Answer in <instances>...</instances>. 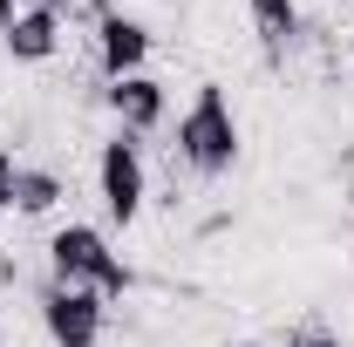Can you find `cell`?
<instances>
[{
  "mask_svg": "<svg viewBox=\"0 0 354 347\" xmlns=\"http://www.w3.org/2000/svg\"><path fill=\"white\" fill-rule=\"evenodd\" d=\"M48 272H55V286H88V293H102V300H123L136 286V272L109 252V238H102L95 225H62V232L48 238Z\"/></svg>",
  "mask_w": 354,
  "mask_h": 347,
  "instance_id": "obj_1",
  "label": "cell"
},
{
  "mask_svg": "<svg viewBox=\"0 0 354 347\" xmlns=\"http://www.w3.org/2000/svg\"><path fill=\"white\" fill-rule=\"evenodd\" d=\"M177 157L198 177H225L239 164V116H232V102H225L218 82H205L191 95V109L177 116Z\"/></svg>",
  "mask_w": 354,
  "mask_h": 347,
  "instance_id": "obj_2",
  "label": "cell"
},
{
  "mask_svg": "<svg viewBox=\"0 0 354 347\" xmlns=\"http://www.w3.org/2000/svg\"><path fill=\"white\" fill-rule=\"evenodd\" d=\"M95 191H102V212L109 225H136L143 198H150V177H143V143L130 130H116L95 157Z\"/></svg>",
  "mask_w": 354,
  "mask_h": 347,
  "instance_id": "obj_3",
  "label": "cell"
},
{
  "mask_svg": "<svg viewBox=\"0 0 354 347\" xmlns=\"http://www.w3.org/2000/svg\"><path fill=\"white\" fill-rule=\"evenodd\" d=\"M41 327L55 347H102V293L88 286H48L41 293Z\"/></svg>",
  "mask_w": 354,
  "mask_h": 347,
  "instance_id": "obj_4",
  "label": "cell"
},
{
  "mask_svg": "<svg viewBox=\"0 0 354 347\" xmlns=\"http://www.w3.org/2000/svg\"><path fill=\"white\" fill-rule=\"evenodd\" d=\"M95 62H102L109 82L143 75V62H150V28H143L136 14H102V28H95Z\"/></svg>",
  "mask_w": 354,
  "mask_h": 347,
  "instance_id": "obj_5",
  "label": "cell"
},
{
  "mask_svg": "<svg viewBox=\"0 0 354 347\" xmlns=\"http://www.w3.org/2000/svg\"><path fill=\"white\" fill-rule=\"evenodd\" d=\"M109 116L130 136L157 130V123H164V82H157V75H123V82H109Z\"/></svg>",
  "mask_w": 354,
  "mask_h": 347,
  "instance_id": "obj_6",
  "label": "cell"
},
{
  "mask_svg": "<svg viewBox=\"0 0 354 347\" xmlns=\"http://www.w3.org/2000/svg\"><path fill=\"white\" fill-rule=\"evenodd\" d=\"M62 48V14L55 7H21V21L7 28V55L14 62H48Z\"/></svg>",
  "mask_w": 354,
  "mask_h": 347,
  "instance_id": "obj_7",
  "label": "cell"
},
{
  "mask_svg": "<svg viewBox=\"0 0 354 347\" xmlns=\"http://www.w3.org/2000/svg\"><path fill=\"white\" fill-rule=\"evenodd\" d=\"M245 14H252V35H259L266 55H279L293 41V28H300V7L293 0H245Z\"/></svg>",
  "mask_w": 354,
  "mask_h": 347,
  "instance_id": "obj_8",
  "label": "cell"
},
{
  "mask_svg": "<svg viewBox=\"0 0 354 347\" xmlns=\"http://www.w3.org/2000/svg\"><path fill=\"white\" fill-rule=\"evenodd\" d=\"M55 205H62V177L21 164V171H14V212H21V218H41V212H55Z\"/></svg>",
  "mask_w": 354,
  "mask_h": 347,
  "instance_id": "obj_9",
  "label": "cell"
},
{
  "mask_svg": "<svg viewBox=\"0 0 354 347\" xmlns=\"http://www.w3.org/2000/svg\"><path fill=\"white\" fill-rule=\"evenodd\" d=\"M14 171H21V164L0 150V212H14Z\"/></svg>",
  "mask_w": 354,
  "mask_h": 347,
  "instance_id": "obj_10",
  "label": "cell"
},
{
  "mask_svg": "<svg viewBox=\"0 0 354 347\" xmlns=\"http://www.w3.org/2000/svg\"><path fill=\"white\" fill-rule=\"evenodd\" d=\"M21 21V0H0V41H7V28Z\"/></svg>",
  "mask_w": 354,
  "mask_h": 347,
  "instance_id": "obj_11",
  "label": "cell"
},
{
  "mask_svg": "<svg viewBox=\"0 0 354 347\" xmlns=\"http://www.w3.org/2000/svg\"><path fill=\"white\" fill-rule=\"evenodd\" d=\"M300 347H341V341H334V334H307Z\"/></svg>",
  "mask_w": 354,
  "mask_h": 347,
  "instance_id": "obj_12",
  "label": "cell"
},
{
  "mask_svg": "<svg viewBox=\"0 0 354 347\" xmlns=\"http://www.w3.org/2000/svg\"><path fill=\"white\" fill-rule=\"evenodd\" d=\"M21 7H55V14H62V0H21Z\"/></svg>",
  "mask_w": 354,
  "mask_h": 347,
  "instance_id": "obj_13",
  "label": "cell"
}]
</instances>
